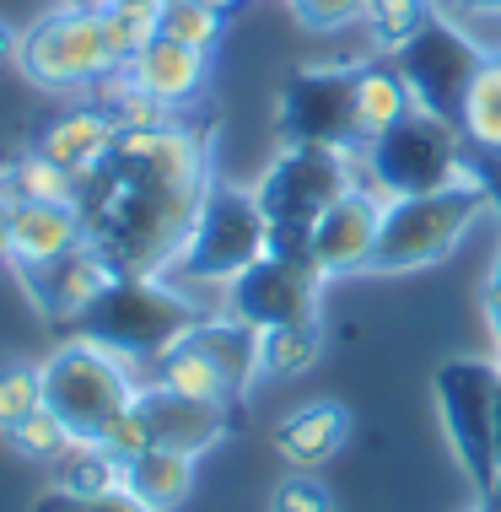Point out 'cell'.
<instances>
[{
  "mask_svg": "<svg viewBox=\"0 0 501 512\" xmlns=\"http://www.w3.org/2000/svg\"><path fill=\"white\" fill-rule=\"evenodd\" d=\"M458 130H464L469 146L480 151H501V65L485 54V65L475 71L464 92V108H458Z\"/></svg>",
  "mask_w": 501,
  "mask_h": 512,
  "instance_id": "cell-25",
  "label": "cell"
},
{
  "mask_svg": "<svg viewBox=\"0 0 501 512\" xmlns=\"http://www.w3.org/2000/svg\"><path fill=\"white\" fill-rule=\"evenodd\" d=\"M394 60H399V71L410 76L415 103L431 108V114H442V119H458L469 81H475V71L485 65V49L458 22L442 17V22H431L421 38H410Z\"/></svg>",
  "mask_w": 501,
  "mask_h": 512,
  "instance_id": "cell-10",
  "label": "cell"
},
{
  "mask_svg": "<svg viewBox=\"0 0 501 512\" xmlns=\"http://www.w3.org/2000/svg\"><path fill=\"white\" fill-rule=\"evenodd\" d=\"M496 216H501V195H496ZM485 297H491V324H496V367H501V238H496V265H491V286H485Z\"/></svg>",
  "mask_w": 501,
  "mask_h": 512,
  "instance_id": "cell-36",
  "label": "cell"
},
{
  "mask_svg": "<svg viewBox=\"0 0 501 512\" xmlns=\"http://www.w3.org/2000/svg\"><path fill=\"white\" fill-rule=\"evenodd\" d=\"M38 512H151V507H141L124 486H114V491H92V496H65V491H49L44 502H38Z\"/></svg>",
  "mask_w": 501,
  "mask_h": 512,
  "instance_id": "cell-35",
  "label": "cell"
},
{
  "mask_svg": "<svg viewBox=\"0 0 501 512\" xmlns=\"http://www.w3.org/2000/svg\"><path fill=\"white\" fill-rule=\"evenodd\" d=\"M351 442V410L334 405V399H313V405H297L275 426V453L291 469H318L329 464L334 453Z\"/></svg>",
  "mask_w": 501,
  "mask_h": 512,
  "instance_id": "cell-19",
  "label": "cell"
},
{
  "mask_svg": "<svg viewBox=\"0 0 501 512\" xmlns=\"http://www.w3.org/2000/svg\"><path fill=\"white\" fill-rule=\"evenodd\" d=\"M378 232H383V195L367 184L345 189L340 200L329 205L324 216L313 221L308 232V259L324 281H340V275H361L372 270V254H378Z\"/></svg>",
  "mask_w": 501,
  "mask_h": 512,
  "instance_id": "cell-12",
  "label": "cell"
},
{
  "mask_svg": "<svg viewBox=\"0 0 501 512\" xmlns=\"http://www.w3.org/2000/svg\"><path fill=\"white\" fill-rule=\"evenodd\" d=\"M114 486H124V464L108 459L97 442H71V448L49 464V491L92 496V491H114Z\"/></svg>",
  "mask_w": 501,
  "mask_h": 512,
  "instance_id": "cell-24",
  "label": "cell"
},
{
  "mask_svg": "<svg viewBox=\"0 0 501 512\" xmlns=\"http://www.w3.org/2000/svg\"><path fill=\"white\" fill-rule=\"evenodd\" d=\"M38 372H44V405L71 426L76 442H92L124 405H135V394L146 383L141 367H130L124 356H114L108 345H97L87 335H71L65 345H54L38 362Z\"/></svg>",
  "mask_w": 501,
  "mask_h": 512,
  "instance_id": "cell-7",
  "label": "cell"
},
{
  "mask_svg": "<svg viewBox=\"0 0 501 512\" xmlns=\"http://www.w3.org/2000/svg\"><path fill=\"white\" fill-rule=\"evenodd\" d=\"M97 103H103L108 114H114V124H119V130H157V124L178 119L173 108H167V103H157L146 87H135V81L124 76V71H114V76L103 81V87H97Z\"/></svg>",
  "mask_w": 501,
  "mask_h": 512,
  "instance_id": "cell-27",
  "label": "cell"
},
{
  "mask_svg": "<svg viewBox=\"0 0 501 512\" xmlns=\"http://www.w3.org/2000/svg\"><path fill=\"white\" fill-rule=\"evenodd\" d=\"M124 491L151 512H178L194 491V459L173 448H146L141 459L124 464Z\"/></svg>",
  "mask_w": 501,
  "mask_h": 512,
  "instance_id": "cell-20",
  "label": "cell"
},
{
  "mask_svg": "<svg viewBox=\"0 0 501 512\" xmlns=\"http://www.w3.org/2000/svg\"><path fill=\"white\" fill-rule=\"evenodd\" d=\"M318 292H324V275L313 270L308 254H264L221 292V313L243 318L248 329L264 335L297 318H318Z\"/></svg>",
  "mask_w": 501,
  "mask_h": 512,
  "instance_id": "cell-9",
  "label": "cell"
},
{
  "mask_svg": "<svg viewBox=\"0 0 501 512\" xmlns=\"http://www.w3.org/2000/svg\"><path fill=\"white\" fill-rule=\"evenodd\" d=\"M205 6H211V11H221V17H232V11L243 6V0H205Z\"/></svg>",
  "mask_w": 501,
  "mask_h": 512,
  "instance_id": "cell-39",
  "label": "cell"
},
{
  "mask_svg": "<svg viewBox=\"0 0 501 512\" xmlns=\"http://www.w3.org/2000/svg\"><path fill=\"white\" fill-rule=\"evenodd\" d=\"M469 512H501V502H491V496H480V507H469Z\"/></svg>",
  "mask_w": 501,
  "mask_h": 512,
  "instance_id": "cell-41",
  "label": "cell"
},
{
  "mask_svg": "<svg viewBox=\"0 0 501 512\" xmlns=\"http://www.w3.org/2000/svg\"><path fill=\"white\" fill-rule=\"evenodd\" d=\"M318 351H324V329L318 318H297V324H281V329H264L259 335V383L264 378H302Z\"/></svg>",
  "mask_w": 501,
  "mask_h": 512,
  "instance_id": "cell-23",
  "label": "cell"
},
{
  "mask_svg": "<svg viewBox=\"0 0 501 512\" xmlns=\"http://www.w3.org/2000/svg\"><path fill=\"white\" fill-rule=\"evenodd\" d=\"M270 248H275V232H270V216H264L254 189H232V184H216L211 178L200 211H194V227L167 275L178 286H189V292H227Z\"/></svg>",
  "mask_w": 501,
  "mask_h": 512,
  "instance_id": "cell-2",
  "label": "cell"
},
{
  "mask_svg": "<svg viewBox=\"0 0 501 512\" xmlns=\"http://www.w3.org/2000/svg\"><path fill=\"white\" fill-rule=\"evenodd\" d=\"M205 318V302H194L189 286H178L173 275H119L103 292V302L81 318L71 335H87L124 356L130 367H151L162 351H173Z\"/></svg>",
  "mask_w": 501,
  "mask_h": 512,
  "instance_id": "cell-1",
  "label": "cell"
},
{
  "mask_svg": "<svg viewBox=\"0 0 501 512\" xmlns=\"http://www.w3.org/2000/svg\"><path fill=\"white\" fill-rule=\"evenodd\" d=\"M97 448L108 453V459H119V464H130V459H141L146 448H157V442H151V426H146V415L135 410V405H124L114 421L103 426V432L92 437Z\"/></svg>",
  "mask_w": 501,
  "mask_h": 512,
  "instance_id": "cell-32",
  "label": "cell"
},
{
  "mask_svg": "<svg viewBox=\"0 0 501 512\" xmlns=\"http://www.w3.org/2000/svg\"><path fill=\"white\" fill-rule=\"evenodd\" d=\"M270 512H334V496L313 469H302V475H286L281 486H275Z\"/></svg>",
  "mask_w": 501,
  "mask_h": 512,
  "instance_id": "cell-34",
  "label": "cell"
},
{
  "mask_svg": "<svg viewBox=\"0 0 501 512\" xmlns=\"http://www.w3.org/2000/svg\"><path fill=\"white\" fill-rule=\"evenodd\" d=\"M119 281V270L108 265V254L97 243H81L76 254H65L60 265H49L44 275H33L27 286V297L38 302V313L54 318V324L76 329L81 318H87L97 302H103V292Z\"/></svg>",
  "mask_w": 501,
  "mask_h": 512,
  "instance_id": "cell-15",
  "label": "cell"
},
{
  "mask_svg": "<svg viewBox=\"0 0 501 512\" xmlns=\"http://www.w3.org/2000/svg\"><path fill=\"white\" fill-rule=\"evenodd\" d=\"M60 6H81V11H103L108 0H60Z\"/></svg>",
  "mask_w": 501,
  "mask_h": 512,
  "instance_id": "cell-40",
  "label": "cell"
},
{
  "mask_svg": "<svg viewBox=\"0 0 501 512\" xmlns=\"http://www.w3.org/2000/svg\"><path fill=\"white\" fill-rule=\"evenodd\" d=\"M146 383H162V389L173 394H189V399H216V405H238V389H232V378L211 362V351H200L189 335L173 345V351H162L157 362H151V378Z\"/></svg>",
  "mask_w": 501,
  "mask_h": 512,
  "instance_id": "cell-21",
  "label": "cell"
},
{
  "mask_svg": "<svg viewBox=\"0 0 501 512\" xmlns=\"http://www.w3.org/2000/svg\"><path fill=\"white\" fill-rule=\"evenodd\" d=\"M6 442H11V448H17L22 453V459H33V464H54V459H60V453L65 448H71V426H65L60 421V415H54L49 405L44 410H33V415H27V421H17V426H11V432H6Z\"/></svg>",
  "mask_w": 501,
  "mask_h": 512,
  "instance_id": "cell-30",
  "label": "cell"
},
{
  "mask_svg": "<svg viewBox=\"0 0 501 512\" xmlns=\"http://www.w3.org/2000/svg\"><path fill=\"white\" fill-rule=\"evenodd\" d=\"M437 415L458 469L480 496L501 491V367L485 356H453L437 367Z\"/></svg>",
  "mask_w": 501,
  "mask_h": 512,
  "instance_id": "cell-6",
  "label": "cell"
},
{
  "mask_svg": "<svg viewBox=\"0 0 501 512\" xmlns=\"http://www.w3.org/2000/svg\"><path fill=\"white\" fill-rule=\"evenodd\" d=\"M17 71L33 87L49 92H81V87H103L124 65L108 49L103 33V11H81V6H54L49 17H38L33 27H22V49H17Z\"/></svg>",
  "mask_w": 501,
  "mask_h": 512,
  "instance_id": "cell-8",
  "label": "cell"
},
{
  "mask_svg": "<svg viewBox=\"0 0 501 512\" xmlns=\"http://www.w3.org/2000/svg\"><path fill=\"white\" fill-rule=\"evenodd\" d=\"M6 254H11V195L0 184V265H6Z\"/></svg>",
  "mask_w": 501,
  "mask_h": 512,
  "instance_id": "cell-38",
  "label": "cell"
},
{
  "mask_svg": "<svg viewBox=\"0 0 501 512\" xmlns=\"http://www.w3.org/2000/svg\"><path fill=\"white\" fill-rule=\"evenodd\" d=\"M135 410L146 415L151 442H157V448L184 453V459H205V453H211L216 442L232 432V405L173 394V389H162V383H141V394H135Z\"/></svg>",
  "mask_w": 501,
  "mask_h": 512,
  "instance_id": "cell-13",
  "label": "cell"
},
{
  "mask_svg": "<svg viewBox=\"0 0 501 512\" xmlns=\"http://www.w3.org/2000/svg\"><path fill=\"white\" fill-rule=\"evenodd\" d=\"M221 33H227V17L211 11L205 0H167L162 6V38H173V44H189V49L211 54L221 44Z\"/></svg>",
  "mask_w": 501,
  "mask_h": 512,
  "instance_id": "cell-29",
  "label": "cell"
},
{
  "mask_svg": "<svg viewBox=\"0 0 501 512\" xmlns=\"http://www.w3.org/2000/svg\"><path fill=\"white\" fill-rule=\"evenodd\" d=\"M87 243V216L81 205H44V200H11V254L6 265L33 281L49 265Z\"/></svg>",
  "mask_w": 501,
  "mask_h": 512,
  "instance_id": "cell-14",
  "label": "cell"
},
{
  "mask_svg": "<svg viewBox=\"0 0 501 512\" xmlns=\"http://www.w3.org/2000/svg\"><path fill=\"white\" fill-rule=\"evenodd\" d=\"M162 6L167 0H108L103 6V33L119 65H130L146 44L162 38Z\"/></svg>",
  "mask_w": 501,
  "mask_h": 512,
  "instance_id": "cell-26",
  "label": "cell"
},
{
  "mask_svg": "<svg viewBox=\"0 0 501 512\" xmlns=\"http://www.w3.org/2000/svg\"><path fill=\"white\" fill-rule=\"evenodd\" d=\"M356 184H361V151H351V146H286L270 162V173L254 184L264 216H270V232H275L270 254H308L313 221Z\"/></svg>",
  "mask_w": 501,
  "mask_h": 512,
  "instance_id": "cell-4",
  "label": "cell"
},
{
  "mask_svg": "<svg viewBox=\"0 0 501 512\" xmlns=\"http://www.w3.org/2000/svg\"><path fill=\"white\" fill-rule=\"evenodd\" d=\"M351 103H356V135L361 146L378 141L383 130H394L399 119H410L415 108V87L410 76L399 71V60H367L351 65Z\"/></svg>",
  "mask_w": 501,
  "mask_h": 512,
  "instance_id": "cell-18",
  "label": "cell"
},
{
  "mask_svg": "<svg viewBox=\"0 0 501 512\" xmlns=\"http://www.w3.org/2000/svg\"><path fill=\"white\" fill-rule=\"evenodd\" d=\"M372 27V38H378V49L399 54L410 44V38H421L431 22V0H367V17H361Z\"/></svg>",
  "mask_w": 501,
  "mask_h": 512,
  "instance_id": "cell-28",
  "label": "cell"
},
{
  "mask_svg": "<svg viewBox=\"0 0 501 512\" xmlns=\"http://www.w3.org/2000/svg\"><path fill=\"white\" fill-rule=\"evenodd\" d=\"M286 6L308 33H340V27L367 17V0H286Z\"/></svg>",
  "mask_w": 501,
  "mask_h": 512,
  "instance_id": "cell-33",
  "label": "cell"
},
{
  "mask_svg": "<svg viewBox=\"0 0 501 512\" xmlns=\"http://www.w3.org/2000/svg\"><path fill=\"white\" fill-rule=\"evenodd\" d=\"M496 211V189L485 178H458L448 189H431V195H399L383 200V232H378V254L372 270L378 275H410L426 270L437 259H448L458 243L469 238V227Z\"/></svg>",
  "mask_w": 501,
  "mask_h": 512,
  "instance_id": "cell-3",
  "label": "cell"
},
{
  "mask_svg": "<svg viewBox=\"0 0 501 512\" xmlns=\"http://www.w3.org/2000/svg\"><path fill=\"white\" fill-rule=\"evenodd\" d=\"M0 184H6L11 200H44V205H81V178L65 173L60 162H49L44 151H22V157H11L6 168H0Z\"/></svg>",
  "mask_w": 501,
  "mask_h": 512,
  "instance_id": "cell-22",
  "label": "cell"
},
{
  "mask_svg": "<svg viewBox=\"0 0 501 512\" xmlns=\"http://www.w3.org/2000/svg\"><path fill=\"white\" fill-rule=\"evenodd\" d=\"M33 410H44V372L27 362L0 367V432H11Z\"/></svg>",
  "mask_w": 501,
  "mask_h": 512,
  "instance_id": "cell-31",
  "label": "cell"
},
{
  "mask_svg": "<svg viewBox=\"0 0 501 512\" xmlns=\"http://www.w3.org/2000/svg\"><path fill=\"white\" fill-rule=\"evenodd\" d=\"M124 76L135 87H146L157 103H167L173 114H184L189 103H200L205 81H211V54L205 49H189V44H173V38H157L124 65Z\"/></svg>",
  "mask_w": 501,
  "mask_h": 512,
  "instance_id": "cell-17",
  "label": "cell"
},
{
  "mask_svg": "<svg viewBox=\"0 0 501 512\" xmlns=\"http://www.w3.org/2000/svg\"><path fill=\"white\" fill-rule=\"evenodd\" d=\"M469 173L475 168L464 157L458 119H442L431 108H415L410 119H399L394 130H383L378 141L361 146V184L378 189L383 200L431 195V189H448Z\"/></svg>",
  "mask_w": 501,
  "mask_h": 512,
  "instance_id": "cell-5",
  "label": "cell"
},
{
  "mask_svg": "<svg viewBox=\"0 0 501 512\" xmlns=\"http://www.w3.org/2000/svg\"><path fill=\"white\" fill-rule=\"evenodd\" d=\"M281 130H286V146H351V151H361L351 71L313 65V71L291 76L286 98H281Z\"/></svg>",
  "mask_w": 501,
  "mask_h": 512,
  "instance_id": "cell-11",
  "label": "cell"
},
{
  "mask_svg": "<svg viewBox=\"0 0 501 512\" xmlns=\"http://www.w3.org/2000/svg\"><path fill=\"white\" fill-rule=\"evenodd\" d=\"M119 135L124 130L114 124V114H108L103 103H81V108H65V114L54 119L44 135H38V151L87 184L92 173H103L108 162H114Z\"/></svg>",
  "mask_w": 501,
  "mask_h": 512,
  "instance_id": "cell-16",
  "label": "cell"
},
{
  "mask_svg": "<svg viewBox=\"0 0 501 512\" xmlns=\"http://www.w3.org/2000/svg\"><path fill=\"white\" fill-rule=\"evenodd\" d=\"M17 49H22V33L0 17V71H6V65H17Z\"/></svg>",
  "mask_w": 501,
  "mask_h": 512,
  "instance_id": "cell-37",
  "label": "cell"
}]
</instances>
